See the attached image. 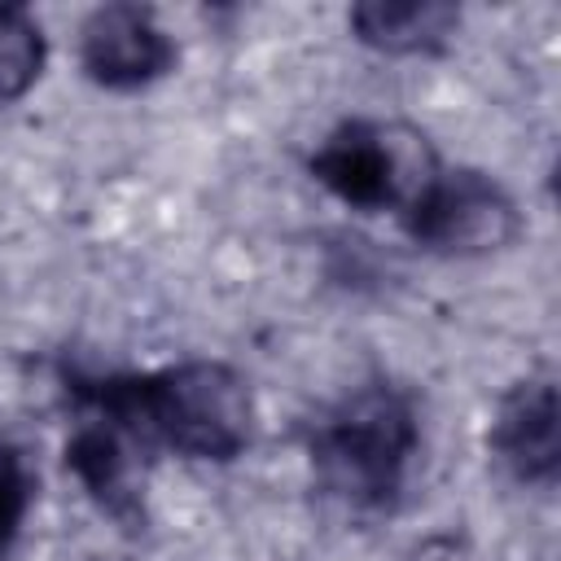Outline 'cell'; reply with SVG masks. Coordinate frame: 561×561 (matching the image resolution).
<instances>
[{
    "label": "cell",
    "mask_w": 561,
    "mask_h": 561,
    "mask_svg": "<svg viewBox=\"0 0 561 561\" xmlns=\"http://www.w3.org/2000/svg\"><path fill=\"white\" fill-rule=\"evenodd\" d=\"M66 394L75 408L70 434H66V469L114 522H136L140 517V469H145L149 447L101 403L75 390Z\"/></svg>",
    "instance_id": "cell-6"
},
{
    "label": "cell",
    "mask_w": 561,
    "mask_h": 561,
    "mask_svg": "<svg viewBox=\"0 0 561 561\" xmlns=\"http://www.w3.org/2000/svg\"><path fill=\"white\" fill-rule=\"evenodd\" d=\"M495 460L508 478L526 486H548L561 469V408H557V381L548 373L513 381L491 416L486 434Z\"/></svg>",
    "instance_id": "cell-7"
},
{
    "label": "cell",
    "mask_w": 561,
    "mask_h": 561,
    "mask_svg": "<svg viewBox=\"0 0 561 561\" xmlns=\"http://www.w3.org/2000/svg\"><path fill=\"white\" fill-rule=\"evenodd\" d=\"M75 394L118 416L149 451L167 447L188 460H237L254 438L250 381L224 359H180L153 373L70 377Z\"/></svg>",
    "instance_id": "cell-1"
},
{
    "label": "cell",
    "mask_w": 561,
    "mask_h": 561,
    "mask_svg": "<svg viewBox=\"0 0 561 561\" xmlns=\"http://www.w3.org/2000/svg\"><path fill=\"white\" fill-rule=\"evenodd\" d=\"M421 451V421L394 381H364L320 412L307 434L311 473L351 513H390Z\"/></svg>",
    "instance_id": "cell-2"
},
{
    "label": "cell",
    "mask_w": 561,
    "mask_h": 561,
    "mask_svg": "<svg viewBox=\"0 0 561 561\" xmlns=\"http://www.w3.org/2000/svg\"><path fill=\"white\" fill-rule=\"evenodd\" d=\"M31 500H35V478H31L26 456L0 438V552L18 539V530L31 513Z\"/></svg>",
    "instance_id": "cell-10"
},
{
    "label": "cell",
    "mask_w": 561,
    "mask_h": 561,
    "mask_svg": "<svg viewBox=\"0 0 561 561\" xmlns=\"http://www.w3.org/2000/svg\"><path fill=\"white\" fill-rule=\"evenodd\" d=\"M438 167L425 131L399 118H346L307 158L311 180L364 215H403Z\"/></svg>",
    "instance_id": "cell-3"
},
{
    "label": "cell",
    "mask_w": 561,
    "mask_h": 561,
    "mask_svg": "<svg viewBox=\"0 0 561 561\" xmlns=\"http://www.w3.org/2000/svg\"><path fill=\"white\" fill-rule=\"evenodd\" d=\"M175 39L145 4H101L79 26V66L105 92H136L175 70Z\"/></svg>",
    "instance_id": "cell-5"
},
{
    "label": "cell",
    "mask_w": 561,
    "mask_h": 561,
    "mask_svg": "<svg viewBox=\"0 0 561 561\" xmlns=\"http://www.w3.org/2000/svg\"><path fill=\"white\" fill-rule=\"evenodd\" d=\"M412 245L438 259H486L517 241L522 215L508 188L473 167H438L399 215Z\"/></svg>",
    "instance_id": "cell-4"
},
{
    "label": "cell",
    "mask_w": 561,
    "mask_h": 561,
    "mask_svg": "<svg viewBox=\"0 0 561 561\" xmlns=\"http://www.w3.org/2000/svg\"><path fill=\"white\" fill-rule=\"evenodd\" d=\"M456 26H460V9L443 0H403V4L368 0L351 9L355 39L390 57H430L451 44Z\"/></svg>",
    "instance_id": "cell-8"
},
{
    "label": "cell",
    "mask_w": 561,
    "mask_h": 561,
    "mask_svg": "<svg viewBox=\"0 0 561 561\" xmlns=\"http://www.w3.org/2000/svg\"><path fill=\"white\" fill-rule=\"evenodd\" d=\"M48 61L44 26L22 4H0V101L26 96Z\"/></svg>",
    "instance_id": "cell-9"
}]
</instances>
